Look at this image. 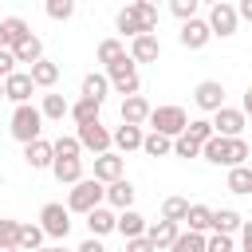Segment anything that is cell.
I'll return each instance as SVG.
<instances>
[{
  "label": "cell",
  "mask_w": 252,
  "mask_h": 252,
  "mask_svg": "<svg viewBox=\"0 0 252 252\" xmlns=\"http://www.w3.org/2000/svg\"><path fill=\"white\" fill-rule=\"evenodd\" d=\"M35 252H67V248H63V240H59V244H43V248H35Z\"/></svg>",
  "instance_id": "obj_51"
},
{
  "label": "cell",
  "mask_w": 252,
  "mask_h": 252,
  "mask_svg": "<svg viewBox=\"0 0 252 252\" xmlns=\"http://www.w3.org/2000/svg\"><path fill=\"white\" fill-rule=\"evenodd\" d=\"M0 98H4V79H0Z\"/></svg>",
  "instance_id": "obj_53"
},
{
  "label": "cell",
  "mask_w": 252,
  "mask_h": 252,
  "mask_svg": "<svg viewBox=\"0 0 252 252\" xmlns=\"http://www.w3.org/2000/svg\"><path fill=\"white\" fill-rule=\"evenodd\" d=\"M126 55H130L134 63H158V59H161V39H158V32H142V35H134L130 47H126Z\"/></svg>",
  "instance_id": "obj_11"
},
{
  "label": "cell",
  "mask_w": 252,
  "mask_h": 252,
  "mask_svg": "<svg viewBox=\"0 0 252 252\" xmlns=\"http://www.w3.org/2000/svg\"><path fill=\"white\" fill-rule=\"evenodd\" d=\"M39 228L47 232V240H67L71 236V209L63 201H47L39 209Z\"/></svg>",
  "instance_id": "obj_6"
},
{
  "label": "cell",
  "mask_w": 252,
  "mask_h": 252,
  "mask_svg": "<svg viewBox=\"0 0 252 252\" xmlns=\"http://www.w3.org/2000/svg\"><path fill=\"white\" fill-rule=\"evenodd\" d=\"M75 252H106V244H102V236H87Z\"/></svg>",
  "instance_id": "obj_47"
},
{
  "label": "cell",
  "mask_w": 252,
  "mask_h": 252,
  "mask_svg": "<svg viewBox=\"0 0 252 252\" xmlns=\"http://www.w3.org/2000/svg\"><path fill=\"white\" fill-rule=\"evenodd\" d=\"M106 201V185L98 181V177H79L71 189H67V209H71V217L79 213V217H87L94 205H102Z\"/></svg>",
  "instance_id": "obj_4"
},
{
  "label": "cell",
  "mask_w": 252,
  "mask_h": 252,
  "mask_svg": "<svg viewBox=\"0 0 252 252\" xmlns=\"http://www.w3.org/2000/svg\"><path fill=\"white\" fill-rule=\"evenodd\" d=\"M126 173V161H122V154L118 150H102V154H94V177L106 185V181H114V177H122Z\"/></svg>",
  "instance_id": "obj_16"
},
{
  "label": "cell",
  "mask_w": 252,
  "mask_h": 252,
  "mask_svg": "<svg viewBox=\"0 0 252 252\" xmlns=\"http://www.w3.org/2000/svg\"><path fill=\"white\" fill-rule=\"evenodd\" d=\"M43 12H47V20L67 24V20L75 16V0H43Z\"/></svg>",
  "instance_id": "obj_37"
},
{
  "label": "cell",
  "mask_w": 252,
  "mask_h": 252,
  "mask_svg": "<svg viewBox=\"0 0 252 252\" xmlns=\"http://www.w3.org/2000/svg\"><path fill=\"white\" fill-rule=\"evenodd\" d=\"M201 4H217V0H201Z\"/></svg>",
  "instance_id": "obj_54"
},
{
  "label": "cell",
  "mask_w": 252,
  "mask_h": 252,
  "mask_svg": "<svg viewBox=\"0 0 252 252\" xmlns=\"http://www.w3.org/2000/svg\"><path fill=\"white\" fill-rule=\"evenodd\" d=\"M12 55H16V63L32 67L35 59H43V39H39V35H28V39H20V43L12 47Z\"/></svg>",
  "instance_id": "obj_31"
},
{
  "label": "cell",
  "mask_w": 252,
  "mask_h": 252,
  "mask_svg": "<svg viewBox=\"0 0 252 252\" xmlns=\"http://www.w3.org/2000/svg\"><path fill=\"white\" fill-rule=\"evenodd\" d=\"M16 236H20V220L0 217V248H4V244H16Z\"/></svg>",
  "instance_id": "obj_44"
},
{
  "label": "cell",
  "mask_w": 252,
  "mask_h": 252,
  "mask_svg": "<svg viewBox=\"0 0 252 252\" xmlns=\"http://www.w3.org/2000/svg\"><path fill=\"white\" fill-rule=\"evenodd\" d=\"M177 232H181V224H177V220H165V217H161V220H154V224H146V236H150V244H154L158 252H165V248L173 244V236H177Z\"/></svg>",
  "instance_id": "obj_20"
},
{
  "label": "cell",
  "mask_w": 252,
  "mask_h": 252,
  "mask_svg": "<svg viewBox=\"0 0 252 252\" xmlns=\"http://www.w3.org/2000/svg\"><path fill=\"white\" fill-rule=\"evenodd\" d=\"M114 220H118V209H110V205L102 201V205H94V209L87 213V232H91V236H110V232H114Z\"/></svg>",
  "instance_id": "obj_17"
},
{
  "label": "cell",
  "mask_w": 252,
  "mask_h": 252,
  "mask_svg": "<svg viewBox=\"0 0 252 252\" xmlns=\"http://www.w3.org/2000/svg\"><path fill=\"white\" fill-rule=\"evenodd\" d=\"M102 71H106V79H110V91H118L122 98L142 91V75H138V63H134L130 55L114 59V63H110V67H102Z\"/></svg>",
  "instance_id": "obj_5"
},
{
  "label": "cell",
  "mask_w": 252,
  "mask_h": 252,
  "mask_svg": "<svg viewBox=\"0 0 252 252\" xmlns=\"http://www.w3.org/2000/svg\"><path fill=\"white\" fill-rule=\"evenodd\" d=\"M0 252H20V248H16V244H4V248H0Z\"/></svg>",
  "instance_id": "obj_52"
},
{
  "label": "cell",
  "mask_w": 252,
  "mask_h": 252,
  "mask_svg": "<svg viewBox=\"0 0 252 252\" xmlns=\"http://www.w3.org/2000/svg\"><path fill=\"white\" fill-rule=\"evenodd\" d=\"M240 110H244V114H248V118H252V87H248V91H244V102H240Z\"/></svg>",
  "instance_id": "obj_50"
},
{
  "label": "cell",
  "mask_w": 252,
  "mask_h": 252,
  "mask_svg": "<svg viewBox=\"0 0 252 252\" xmlns=\"http://www.w3.org/2000/svg\"><path fill=\"white\" fill-rule=\"evenodd\" d=\"M181 224H189L193 232H209V228H213V209L201 205V201H189V213H185Z\"/></svg>",
  "instance_id": "obj_32"
},
{
  "label": "cell",
  "mask_w": 252,
  "mask_h": 252,
  "mask_svg": "<svg viewBox=\"0 0 252 252\" xmlns=\"http://www.w3.org/2000/svg\"><path fill=\"white\" fill-rule=\"evenodd\" d=\"M142 154H146V158H169V154H173V138L150 130V134H142Z\"/></svg>",
  "instance_id": "obj_30"
},
{
  "label": "cell",
  "mask_w": 252,
  "mask_h": 252,
  "mask_svg": "<svg viewBox=\"0 0 252 252\" xmlns=\"http://www.w3.org/2000/svg\"><path fill=\"white\" fill-rule=\"evenodd\" d=\"M173 154L177 158H201V142H193L189 134H177L173 138Z\"/></svg>",
  "instance_id": "obj_42"
},
{
  "label": "cell",
  "mask_w": 252,
  "mask_h": 252,
  "mask_svg": "<svg viewBox=\"0 0 252 252\" xmlns=\"http://www.w3.org/2000/svg\"><path fill=\"white\" fill-rule=\"evenodd\" d=\"M28 75H32V83H35L39 91H51V87L59 83V63H51V59H35V63L28 67Z\"/></svg>",
  "instance_id": "obj_23"
},
{
  "label": "cell",
  "mask_w": 252,
  "mask_h": 252,
  "mask_svg": "<svg viewBox=\"0 0 252 252\" xmlns=\"http://www.w3.org/2000/svg\"><path fill=\"white\" fill-rule=\"evenodd\" d=\"M177 39H181V47H189V51H201V47L213 39V32H209V24H205L201 16H189V20H181V32H177Z\"/></svg>",
  "instance_id": "obj_12"
},
{
  "label": "cell",
  "mask_w": 252,
  "mask_h": 252,
  "mask_svg": "<svg viewBox=\"0 0 252 252\" xmlns=\"http://www.w3.org/2000/svg\"><path fill=\"white\" fill-rule=\"evenodd\" d=\"M43 240H47V232L39 228V220H20V236H16L20 252H35V248H43Z\"/></svg>",
  "instance_id": "obj_26"
},
{
  "label": "cell",
  "mask_w": 252,
  "mask_h": 252,
  "mask_svg": "<svg viewBox=\"0 0 252 252\" xmlns=\"http://www.w3.org/2000/svg\"><path fill=\"white\" fill-rule=\"evenodd\" d=\"M94 55H98V63H102V67H110L114 59H122V55H126V43H122V39H114V35H106V39L98 43V51H94Z\"/></svg>",
  "instance_id": "obj_36"
},
{
  "label": "cell",
  "mask_w": 252,
  "mask_h": 252,
  "mask_svg": "<svg viewBox=\"0 0 252 252\" xmlns=\"http://www.w3.org/2000/svg\"><path fill=\"white\" fill-rule=\"evenodd\" d=\"M134 197H138L134 181H126V177L106 181V205H110V209H130V205H134Z\"/></svg>",
  "instance_id": "obj_19"
},
{
  "label": "cell",
  "mask_w": 252,
  "mask_h": 252,
  "mask_svg": "<svg viewBox=\"0 0 252 252\" xmlns=\"http://www.w3.org/2000/svg\"><path fill=\"white\" fill-rule=\"evenodd\" d=\"M24 161H28V169H51V161H55V146L39 134L35 142L24 146Z\"/></svg>",
  "instance_id": "obj_15"
},
{
  "label": "cell",
  "mask_w": 252,
  "mask_h": 252,
  "mask_svg": "<svg viewBox=\"0 0 252 252\" xmlns=\"http://www.w3.org/2000/svg\"><path fill=\"white\" fill-rule=\"evenodd\" d=\"M16 71V55H12V47H0V79H8Z\"/></svg>",
  "instance_id": "obj_46"
},
{
  "label": "cell",
  "mask_w": 252,
  "mask_h": 252,
  "mask_svg": "<svg viewBox=\"0 0 252 252\" xmlns=\"http://www.w3.org/2000/svg\"><path fill=\"white\" fill-rule=\"evenodd\" d=\"M150 4H158V0H150Z\"/></svg>",
  "instance_id": "obj_57"
},
{
  "label": "cell",
  "mask_w": 252,
  "mask_h": 252,
  "mask_svg": "<svg viewBox=\"0 0 252 252\" xmlns=\"http://www.w3.org/2000/svg\"><path fill=\"white\" fill-rule=\"evenodd\" d=\"M51 146H55V158H83V146L75 134H59Z\"/></svg>",
  "instance_id": "obj_39"
},
{
  "label": "cell",
  "mask_w": 252,
  "mask_h": 252,
  "mask_svg": "<svg viewBox=\"0 0 252 252\" xmlns=\"http://www.w3.org/2000/svg\"><path fill=\"white\" fill-rule=\"evenodd\" d=\"M75 138H79V146L91 150V154L114 150V142H110V126H102V118H94V122H79V126H75Z\"/></svg>",
  "instance_id": "obj_9"
},
{
  "label": "cell",
  "mask_w": 252,
  "mask_h": 252,
  "mask_svg": "<svg viewBox=\"0 0 252 252\" xmlns=\"http://www.w3.org/2000/svg\"><path fill=\"white\" fill-rule=\"evenodd\" d=\"M185 122H189V114H185L181 106H173V102H165V106H150V118H146L150 130L169 134V138H177V134L185 130Z\"/></svg>",
  "instance_id": "obj_7"
},
{
  "label": "cell",
  "mask_w": 252,
  "mask_h": 252,
  "mask_svg": "<svg viewBox=\"0 0 252 252\" xmlns=\"http://www.w3.org/2000/svg\"><path fill=\"white\" fill-rule=\"evenodd\" d=\"M67 110H71V102H67L63 94H55V91H47V94L39 98V114H43V122H63Z\"/></svg>",
  "instance_id": "obj_27"
},
{
  "label": "cell",
  "mask_w": 252,
  "mask_h": 252,
  "mask_svg": "<svg viewBox=\"0 0 252 252\" xmlns=\"http://www.w3.org/2000/svg\"><path fill=\"white\" fill-rule=\"evenodd\" d=\"M146 224H150V220H146V217H142V213H138V209L130 205V209H118L114 232H122V236L130 240V236H142V232H146Z\"/></svg>",
  "instance_id": "obj_21"
},
{
  "label": "cell",
  "mask_w": 252,
  "mask_h": 252,
  "mask_svg": "<svg viewBox=\"0 0 252 252\" xmlns=\"http://www.w3.org/2000/svg\"><path fill=\"white\" fill-rule=\"evenodd\" d=\"M240 224H244V217H240L236 209H213V228H209V232H228V236H236Z\"/></svg>",
  "instance_id": "obj_33"
},
{
  "label": "cell",
  "mask_w": 252,
  "mask_h": 252,
  "mask_svg": "<svg viewBox=\"0 0 252 252\" xmlns=\"http://www.w3.org/2000/svg\"><path fill=\"white\" fill-rule=\"evenodd\" d=\"M0 47H4V35H0Z\"/></svg>",
  "instance_id": "obj_55"
},
{
  "label": "cell",
  "mask_w": 252,
  "mask_h": 252,
  "mask_svg": "<svg viewBox=\"0 0 252 252\" xmlns=\"http://www.w3.org/2000/svg\"><path fill=\"white\" fill-rule=\"evenodd\" d=\"M51 177L59 185H75L83 177V158H55L51 161Z\"/></svg>",
  "instance_id": "obj_25"
},
{
  "label": "cell",
  "mask_w": 252,
  "mask_h": 252,
  "mask_svg": "<svg viewBox=\"0 0 252 252\" xmlns=\"http://www.w3.org/2000/svg\"><path fill=\"white\" fill-rule=\"evenodd\" d=\"M146 118H150V102H146V94H126V98H122V122H130V126H146Z\"/></svg>",
  "instance_id": "obj_24"
},
{
  "label": "cell",
  "mask_w": 252,
  "mask_h": 252,
  "mask_svg": "<svg viewBox=\"0 0 252 252\" xmlns=\"http://www.w3.org/2000/svg\"><path fill=\"white\" fill-rule=\"evenodd\" d=\"M205 24H209V32H213V35H220V39L236 35V28H240L236 4H228V0H217V4H209V16H205Z\"/></svg>",
  "instance_id": "obj_8"
},
{
  "label": "cell",
  "mask_w": 252,
  "mask_h": 252,
  "mask_svg": "<svg viewBox=\"0 0 252 252\" xmlns=\"http://www.w3.org/2000/svg\"><path fill=\"white\" fill-rule=\"evenodd\" d=\"M126 252H158V248H154L150 236L142 232V236H130V240H126Z\"/></svg>",
  "instance_id": "obj_45"
},
{
  "label": "cell",
  "mask_w": 252,
  "mask_h": 252,
  "mask_svg": "<svg viewBox=\"0 0 252 252\" xmlns=\"http://www.w3.org/2000/svg\"><path fill=\"white\" fill-rule=\"evenodd\" d=\"M0 35H4V47H16L20 39L32 35V24H28L24 16H4V20H0Z\"/></svg>",
  "instance_id": "obj_22"
},
{
  "label": "cell",
  "mask_w": 252,
  "mask_h": 252,
  "mask_svg": "<svg viewBox=\"0 0 252 252\" xmlns=\"http://www.w3.org/2000/svg\"><path fill=\"white\" fill-rule=\"evenodd\" d=\"M236 16H240V20H248V24H252V0H240V4H236Z\"/></svg>",
  "instance_id": "obj_49"
},
{
  "label": "cell",
  "mask_w": 252,
  "mask_h": 252,
  "mask_svg": "<svg viewBox=\"0 0 252 252\" xmlns=\"http://www.w3.org/2000/svg\"><path fill=\"white\" fill-rule=\"evenodd\" d=\"M79 94H87V98L102 102V98L110 94V79H106V71H91V75H83V87H79Z\"/></svg>",
  "instance_id": "obj_29"
},
{
  "label": "cell",
  "mask_w": 252,
  "mask_h": 252,
  "mask_svg": "<svg viewBox=\"0 0 252 252\" xmlns=\"http://www.w3.org/2000/svg\"><path fill=\"white\" fill-rule=\"evenodd\" d=\"M248 142L236 134V138H224V134H213L209 142H201V158L209 161V165H224V169H232V165H240V161H248Z\"/></svg>",
  "instance_id": "obj_2"
},
{
  "label": "cell",
  "mask_w": 252,
  "mask_h": 252,
  "mask_svg": "<svg viewBox=\"0 0 252 252\" xmlns=\"http://www.w3.org/2000/svg\"><path fill=\"white\" fill-rule=\"evenodd\" d=\"M114 28H118L126 39H134V35H142V32H158V4H150V0H130V4H122L118 16H114Z\"/></svg>",
  "instance_id": "obj_1"
},
{
  "label": "cell",
  "mask_w": 252,
  "mask_h": 252,
  "mask_svg": "<svg viewBox=\"0 0 252 252\" xmlns=\"http://www.w3.org/2000/svg\"><path fill=\"white\" fill-rule=\"evenodd\" d=\"M205 252H236V240L228 232H209L205 236Z\"/></svg>",
  "instance_id": "obj_41"
},
{
  "label": "cell",
  "mask_w": 252,
  "mask_h": 252,
  "mask_svg": "<svg viewBox=\"0 0 252 252\" xmlns=\"http://www.w3.org/2000/svg\"><path fill=\"white\" fill-rule=\"evenodd\" d=\"M224 189H228V193H236V197H248V193H252V165H248V161L232 165V169H228Z\"/></svg>",
  "instance_id": "obj_28"
},
{
  "label": "cell",
  "mask_w": 252,
  "mask_h": 252,
  "mask_svg": "<svg viewBox=\"0 0 252 252\" xmlns=\"http://www.w3.org/2000/svg\"><path fill=\"white\" fill-rule=\"evenodd\" d=\"M8 134H12L20 146L35 142V138L43 134V114H39V106H32V102H16V106H12V118H8Z\"/></svg>",
  "instance_id": "obj_3"
},
{
  "label": "cell",
  "mask_w": 252,
  "mask_h": 252,
  "mask_svg": "<svg viewBox=\"0 0 252 252\" xmlns=\"http://www.w3.org/2000/svg\"><path fill=\"white\" fill-rule=\"evenodd\" d=\"M193 102H197V110L213 114L217 106H224V87H220L217 79H205V83H197V87H193Z\"/></svg>",
  "instance_id": "obj_14"
},
{
  "label": "cell",
  "mask_w": 252,
  "mask_h": 252,
  "mask_svg": "<svg viewBox=\"0 0 252 252\" xmlns=\"http://www.w3.org/2000/svg\"><path fill=\"white\" fill-rule=\"evenodd\" d=\"M39 87L32 83V75L28 71H12L8 79H4V98L16 106V102H32V94H35Z\"/></svg>",
  "instance_id": "obj_13"
},
{
  "label": "cell",
  "mask_w": 252,
  "mask_h": 252,
  "mask_svg": "<svg viewBox=\"0 0 252 252\" xmlns=\"http://www.w3.org/2000/svg\"><path fill=\"white\" fill-rule=\"evenodd\" d=\"M244 126H248V114L240 106H217L213 110V134L236 138V134H244Z\"/></svg>",
  "instance_id": "obj_10"
},
{
  "label": "cell",
  "mask_w": 252,
  "mask_h": 252,
  "mask_svg": "<svg viewBox=\"0 0 252 252\" xmlns=\"http://www.w3.org/2000/svg\"><path fill=\"white\" fill-rule=\"evenodd\" d=\"M169 4V12L177 16V20H189V16H197V8H201V0H165Z\"/></svg>",
  "instance_id": "obj_43"
},
{
  "label": "cell",
  "mask_w": 252,
  "mask_h": 252,
  "mask_svg": "<svg viewBox=\"0 0 252 252\" xmlns=\"http://www.w3.org/2000/svg\"><path fill=\"white\" fill-rule=\"evenodd\" d=\"M248 165H252V154H248Z\"/></svg>",
  "instance_id": "obj_56"
},
{
  "label": "cell",
  "mask_w": 252,
  "mask_h": 252,
  "mask_svg": "<svg viewBox=\"0 0 252 252\" xmlns=\"http://www.w3.org/2000/svg\"><path fill=\"white\" fill-rule=\"evenodd\" d=\"M236 252H240V248H236Z\"/></svg>",
  "instance_id": "obj_58"
},
{
  "label": "cell",
  "mask_w": 252,
  "mask_h": 252,
  "mask_svg": "<svg viewBox=\"0 0 252 252\" xmlns=\"http://www.w3.org/2000/svg\"><path fill=\"white\" fill-rule=\"evenodd\" d=\"M181 134H189L193 142H209L213 138V118H189Z\"/></svg>",
  "instance_id": "obj_38"
},
{
  "label": "cell",
  "mask_w": 252,
  "mask_h": 252,
  "mask_svg": "<svg viewBox=\"0 0 252 252\" xmlns=\"http://www.w3.org/2000/svg\"><path fill=\"white\" fill-rule=\"evenodd\" d=\"M240 252H252V220L240 224Z\"/></svg>",
  "instance_id": "obj_48"
},
{
  "label": "cell",
  "mask_w": 252,
  "mask_h": 252,
  "mask_svg": "<svg viewBox=\"0 0 252 252\" xmlns=\"http://www.w3.org/2000/svg\"><path fill=\"white\" fill-rule=\"evenodd\" d=\"M98 110H102V102H94V98H87V94H79V102H71V110H67V118L79 126V122H94L98 118Z\"/></svg>",
  "instance_id": "obj_34"
},
{
  "label": "cell",
  "mask_w": 252,
  "mask_h": 252,
  "mask_svg": "<svg viewBox=\"0 0 252 252\" xmlns=\"http://www.w3.org/2000/svg\"><path fill=\"white\" fill-rule=\"evenodd\" d=\"M185 213H189V201H185V197H165V201H161V217H165V220H177V224H181Z\"/></svg>",
  "instance_id": "obj_40"
},
{
  "label": "cell",
  "mask_w": 252,
  "mask_h": 252,
  "mask_svg": "<svg viewBox=\"0 0 252 252\" xmlns=\"http://www.w3.org/2000/svg\"><path fill=\"white\" fill-rule=\"evenodd\" d=\"M165 252H205V232L185 228V232H177V236H173V244H169Z\"/></svg>",
  "instance_id": "obj_35"
},
{
  "label": "cell",
  "mask_w": 252,
  "mask_h": 252,
  "mask_svg": "<svg viewBox=\"0 0 252 252\" xmlns=\"http://www.w3.org/2000/svg\"><path fill=\"white\" fill-rule=\"evenodd\" d=\"M142 126H130V122H122V126H114L110 130V142H114V150L126 158V154H134V150H142Z\"/></svg>",
  "instance_id": "obj_18"
}]
</instances>
